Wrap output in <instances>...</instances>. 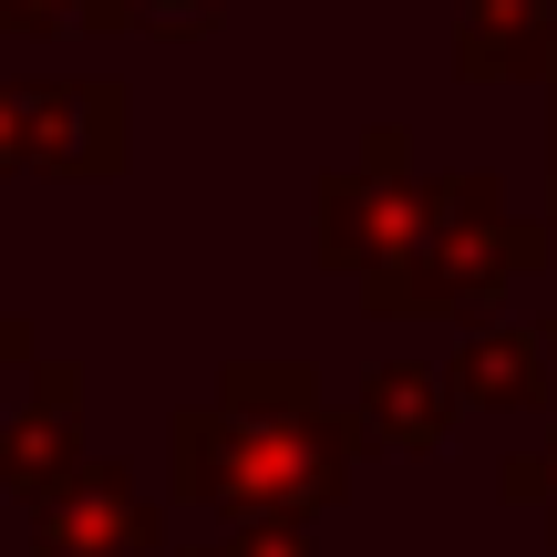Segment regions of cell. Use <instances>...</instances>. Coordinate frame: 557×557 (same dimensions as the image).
I'll return each instance as SVG.
<instances>
[{
	"instance_id": "obj_1",
	"label": "cell",
	"mask_w": 557,
	"mask_h": 557,
	"mask_svg": "<svg viewBox=\"0 0 557 557\" xmlns=\"http://www.w3.org/2000/svg\"><path fill=\"white\" fill-rule=\"evenodd\" d=\"M176 455L165 485L186 506H227V517H320L351 496V455L361 423L310 403H186L176 413Z\"/></svg>"
},
{
	"instance_id": "obj_2",
	"label": "cell",
	"mask_w": 557,
	"mask_h": 557,
	"mask_svg": "<svg viewBox=\"0 0 557 557\" xmlns=\"http://www.w3.org/2000/svg\"><path fill=\"white\" fill-rule=\"evenodd\" d=\"M527 278H547V218L485 207V218H444L403 269H372L361 310H382V320H496Z\"/></svg>"
},
{
	"instance_id": "obj_3",
	"label": "cell",
	"mask_w": 557,
	"mask_h": 557,
	"mask_svg": "<svg viewBox=\"0 0 557 557\" xmlns=\"http://www.w3.org/2000/svg\"><path fill=\"white\" fill-rule=\"evenodd\" d=\"M310 207H320V269H341V278L403 269L423 238H434V186L413 176V145H403V124H382V135L361 145V165L320 176Z\"/></svg>"
},
{
	"instance_id": "obj_4",
	"label": "cell",
	"mask_w": 557,
	"mask_h": 557,
	"mask_svg": "<svg viewBox=\"0 0 557 557\" xmlns=\"http://www.w3.org/2000/svg\"><path fill=\"white\" fill-rule=\"evenodd\" d=\"M135 156L124 83L62 73V83H0V176H114Z\"/></svg>"
},
{
	"instance_id": "obj_5",
	"label": "cell",
	"mask_w": 557,
	"mask_h": 557,
	"mask_svg": "<svg viewBox=\"0 0 557 557\" xmlns=\"http://www.w3.org/2000/svg\"><path fill=\"white\" fill-rule=\"evenodd\" d=\"M156 496L124 485L114 465H73L32 496V557H156Z\"/></svg>"
},
{
	"instance_id": "obj_6",
	"label": "cell",
	"mask_w": 557,
	"mask_h": 557,
	"mask_svg": "<svg viewBox=\"0 0 557 557\" xmlns=\"http://www.w3.org/2000/svg\"><path fill=\"white\" fill-rule=\"evenodd\" d=\"M73 465H83V372L41 361L32 403L0 423V496H21V506H32L41 485H62Z\"/></svg>"
},
{
	"instance_id": "obj_7",
	"label": "cell",
	"mask_w": 557,
	"mask_h": 557,
	"mask_svg": "<svg viewBox=\"0 0 557 557\" xmlns=\"http://www.w3.org/2000/svg\"><path fill=\"white\" fill-rule=\"evenodd\" d=\"M444 382H455V403H485V413H547L557 351H547V331H475L444 361Z\"/></svg>"
},
{
	"instance_id": "obj_8",
	"label": "cell",
	"mask_w": 557,
	"mask_h": 557,
	"mask_svg": "<svg viewBox=\"0 0 557 557\" xmlns=\"http://www.w3.org/2000/svg\"><path fill=\"white\" fill-rule=\"evenodd\" d=\"M351 423L372 444H393V455H434V444L455 434V382H444L434 361H372Z\"/></svg>"
},
{
	"instance_id": "obj_9",
	"label": "cell",
	"mask_w": 557,
	"mask_h": 557,
	"mask_svg": "<svg viewBox=\"0 0 557 557\" xmlns=\"http://www.w3.org/2000/svg\"><path fill=\"white\" fill-rule=\"evenodd\" d=\"M547 0H465V83H537L547 73Z\"/></svg>"
},
{
	"instance_id": "obj_10",
	"label": "cell",
	"mask_w": 557,
	"mask_h": 557,
	"mask_svg": "<svg viewBox=\"0 0 557 557\" xmlns=\"http://www.w3.org/2000/svg\"><path fill=\"white\" fill-rule=\"evenodd\" d=\"M218 403H310V372L299 361H227Z\"/></svg>"
},
{
	"instance_id": "obj_11",
	"label": "cell",
	"mask_w": 557,
	"mask_h": 557,
	"mask_svg": "<svg viewBox=\"0 0 557 557\" xmlns=\"http://www.w3.org/2000/svg\"><path fill=\"white\" fill-rule=\"evenodd\" d=\"M496 496H506V506H537L547 537H557V444H547V455H517V465L496 475Z\"/></svg>"
},
{
	"instance_id": "obj_12",
	"label": "cell",
	"mask_w": 557,
	"mask_h": 557,
	"mask_svg": "<svg viewBox=\"0 0 557 557\" xmlns=\"http://www.w3.org/2000/svg\"><path fill=\"white\" fill-rule=\"evenodd\" d=\"M218 0H83L94 32H124V21H207Z\"/></svg>"
},
{
	"instance_id": "obj_13",
	"label": "cell",
	"mask_w": 557,
	"mask_h": 557,
	"mask_svg": "<svg viewBox=\"0 0 557 557\" xmlns=\"http://www.w3.org/2000/svg\"><path fill=\"white\" fill-rule=\"evenodd\" d=\"M238 557H310V517H238Z\"/></svg>"
},
{
	"instance_id": "obj_14",
	"label": "cell",
	"mask_w": 557,
	"mask_h": 557,
	"mask_svg": "<svg viewBox=\"0 0 557 557\" xmlns=\"http://www.w3.org/2000/svg\"><path fill=\"white\" fill-rule=\"evenodd\" d=\"M52 21H83V0H0V32H52Z\"/></svg>"
},
{
	"instance_id": "obj_15",
	"label": "cell",
	"mask_w": 557,
	"mask_h": 557,
	"mask_svg": "<svg viewBox=\"0 0 557 557\" xmlns=\"http://www.w3.org/2000/svg\"><path fill=\"white\" fill-rule=\"evenodd\" d=\"M32 361H41L32 320H11V310H0V372H32Z\"/></svg>"
},
{
	"instance_id": "obj_16",
	"label": "cell",
	"mask_w": 557,
	"mask_h": 557,
	"mask_svg": "<svg viewBox=\"0 0 557 557\" xmlns=\"http://www.w3.org/2000/svg\"><path fill=\"white\" fill-rule=\"evenodd\" d=\"M547 94H557V41H547Z\"/></svg>"
},
{
	"instance_id": "obj_17",
	"label": "cell",
	"mask_w": 557,
	"mask_h": 557,
	"mask_svg": "<svg viewBox=\"0 0 557 557\" xmlns=\"http://www.w3.org/2000/svg\"><path fill=\"white\" fill-rule=\"evenodd\" d=\"M547 186H557V135H547Z\"/></svg>"
}]
</instances>
